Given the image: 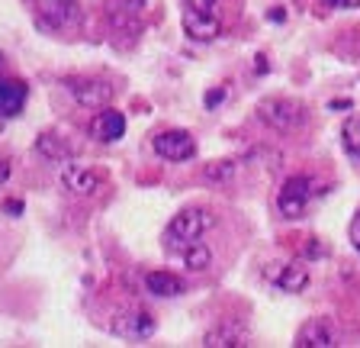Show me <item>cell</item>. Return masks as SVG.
<instances>
[{
  "mask_svg": "<svg viewBox=\"0 0 360 348\" xmlns=\"http://www.w3.org/2000/svg\"><path fill=\"white\" fill-rule=\"evenodd\" d=\"M325 184L315 181L312 174H292V178H286L283 187H280V197H277V210L283 220H302L309 210V204H312L319 194H325Z\"/></svg>",
  "mask_w": 360,
  "mask_h": 348,
  "instance_id": "6da1fadb",
  "label": "cell"
},
{
  "mask_svg": "<svg viewBox=\"0 0 360 348\" xmlns=\"http://www.w3.org/2000/svg\"><path fill=\"white\" fill-rule=\"evenodd\" d=\"M212 226H216V216L210 210H200V206L180 210L165 229V245L167 249H184L190 242H200Z\"/></svg>",
  "mask_w": 360,
  "mask_h": 348,
  "instance_id": "7a4b0ae2",
  "label": "cell"
},
{
  "mask_svg": "<svg viewBox=\"0 0 360 348\" xmlns=\"http://www.w3.org/2000/svg\"><path fill=\"white\" fill-rule=\"evenodd\" d=\"M257 116H261V123H267L270 129L290 132V129H300L309 113H306V106L296 104V100L274 97V100H264V104L257 106Z\"/></svg>",
  "mask_w": 360,
  "mask_h": 348,
  "instance_id": "3957f363",
  "label": "cell"
},
{
  "mask_svg": "<svg viewBox=\"0 0 360 348\" xmlns=\"http://www.w3.org/2000/svg\"><path fill=\"white\" fill-rule=\"evenodd\" d=\"M65 91L77 100L81 106H90V110H103L110 106L112 100V84L100 81V77H68L65 81Z\"/></svg>",
  "mask_w": 360,
  "mask_h": 348,
  "instance_id": "277c9868",
  "label": "cell"
},
{
  "mask_svg": "<svg viewBox=\"0 0 360 348\" xmlns=\"http://www.w3.org/2000/svg\"><path fill=\"white\" fill-rule=\"evenodd\" d=\"M151 145L165 161H177V165L196 155V139L190 132H184V129H165V132H158Z\"/></svg>",
  "mask_w": 360,
  "mask_h": 348,
  "instance_id": "5b68a950",
  "label": "cell"
},
{
  "mask_svg": "<svg viewBox=\"0 0 360 348\" xmlns=\"http://www.w3.org/2000/svg\"><path fill=\"white\" fill-rule=\"evenodd\" d=\"M158 329V319L151 316L148 310H132V313H120L112 319V333L120 339H129V342H142V339H151Z\"/></svg>",
  "mask_w": 360,
  "mask_h": 348,
  "instance_id": "8992f818",
  "label": "cell"
},
{
  "mask_svg": "<svg viewBox=\"0 0 360 348\" xmlns=\"http://www.w3.org/2000/svg\"><path fill=\"white\" fill-rule=\"evenodd\" d=\"M267 280L283 294H300V290L309 287V268L300 265V261H290V265H274L267 268Z\"/></svg>",
  "mask_w": 360,
  "mask_h": 348,
  "instance_id": "52a82bcc",
  "label": "cell"
},
{
  "mask_svg": "<svg viewBox=\"0 0 360 348\" xmlns=\"http://www.w3.org/2000/svg\"><path fill=\"white\" fill-rule=\"evenodd\" d=\"M61 187H65L71 197H94V194L103 187V181H100V174L90 171V168L68 165L65 171H61Z\"/></svg>",
  "mask_w": 360,
  "mask_h": 348,
  "instance_id": "ba28073f",
  "label": "cell"
},
{
  "mask_svg": "<svg viewBox=\"0 0 360 348\" xmlns=\"http://www.w3.org/2000/svg\"><path fill=\"white\" fill-rule=\"evenodd\" d=\"M341 335H338V325L331 319H309L306 325L296 335V345L300 348H335L341 345Z\"/></svg>",
  "mask_w": 360,
  "mask_h": 348,
  "instance_id": "9c48e42d",
  "label": "cell"
},
{
  "mask_svg": "<svg viewBox=\"0 0 360 348\" xmlns=\"http://www.w3.org/2000/svg\"><path fill=\"white\" fill-rule=\"evenodd\" d=\"M90 136L97 139V142H116V139L126 136V116L120 110H97V116L90 120Z\"/></svg>",
  "mask_w": 360,
  "mask_h": 348,
  "instance_id": "30bf717a",
  "label": "cell"
},
{
  "mask_svg": "<svg viewBox=\"0 0 360 348\" xmlns=\"http://www.w3.org/2000/svg\"><path fill=\"white\" fill-rule=\"evenodd\" d=\"M202 345L206 348H245V345H251V335L238 323H219L202 335Z\"/></svg>",
  "mask_w": 360,
  "mask_h": 348,
  "instance_id": "8fae6325",
  "label": "cell"
},
{
  "mask_svg": "<svg viewBox=\"0 0 360 348\" xmlns=\"http://www.w3.org/2000/svg\"><path fill=\"white\" fill-rule=\"evenodd\" d=\"M30 97V87L16 77H0V116H20Z\"/></svg>",
  "mask_w": 360,
  "mask_h": 348,
  "instance_id": "7c38bea8",
  "label": "cell"
},
{
  "mask_svg": "<svg viewBox=\"0 0 360 348\" xmlns=\"http://www.w3.org/2000/svg\"><path fill=\"white\" fill-rule=\"evenodd\" d=\"M184 32L193 42H212L222 32V23H219L216 13H187L184 10Z\"/></svg>",
  "mask_w": 360,
  "mask_h": 348,
  "instance_id": "4fadbf2b",
  "label": "cell"
},
{
  "mask_svg": "<svg viewBox=\"0 0 360 348\" xmlns=\"http://www.w3.org/2000/svg\"><path fill=\"white\" fill-rule=\"evenodd\" d=\"M145 290L151 297H158V300H171V297L184 294V280L171 271H151L145 274Z\"/></svg>",
  "mask_w": 360,
  "mask_h": 348,
  "instance_id": "5bb4252c",
  "label": "cell"
},
{
  "mask_svg": "<svg viewBox=\"0 0 360 348\" xmlns=\"http://www.w3.org/2000/svg\"><path fill=\"white\" fill-rule=\"evenodd\" d=\"M177 251H180V265L187 268L190 274H200V271H210L212 268V249L206 242H190Z\"/></svg>",
  "mask_w": 360,
  "mask_h": 348,
  "instance_id": "9a60e30c",
  "label": "cell"
},
{
  "mask_svg": "<svg viewBox=\"0 0 360 348\" xmlns=\"http://www.w3.org/2000/svg\"><path fill=\"white\" fill-rule=\"evenodd\" d=\"M36 151L42 155L45 161H55V165L71 159V149L61 142V136H52V132H45V136L36 139Z\"/></svg>",
  "mask_w": 360,
  "mask_h": 348,
  "instance_id": "2e32d148",
  "label": "cell"
},
{
  "mask_svg": "<svg viewBox=\"0 0 360 348\" xmlns=\"http://www.w3.org/2000/svg\"><path fill=\"white\" fill-rule=\"evenodd\" d=\"M341 145L351 159L360 161V116H347L345 126H341Z\"/></svg>",
  "mask_w": 360,
  "mask_h": 348,
  "instance_id": "e0dca14e",
  "label": "cell"
},
{
  "mask_svg": "<svg viewBox=\"0 0 360 348\" xmlns=\"http://www.w3.org/2000/svg\"><path fill=\"white\" fill-rule=\"evenodd\" d=\"M235 171H238V165L229 159H219V161H210L206 165V181L210 184H229L235 178Z\"/></svg>",
  "mask_w": 360,
  "mask_h": 348,
  "instance_id": "ac0fdd59",
  "label": "cell"
},
{
  "mask_svg": "<svg viewBox=\"0 0 360 348\" xmlns=\"http://www.w3.org/2000/svg\"><path fill=\"white\" fill-rule=\"evenodd\" d=\"M187 13H216V4L219 0H180Z\"/></svg>",
  "mask_w": 360,
  "mask_h": 348,
  "instance_id": "d6986e66",
  "label": "cell"
},
{
  "mask_svg": "<svg viewBox=\"0 0 360 348\" xmlns=\"http://www.w3.org/2000/svg\"><path fill=\"white\" fill-rule=\"evenodd\" d=\"M322 4L331 10H357L360 7V0H322Z\"/></svg>",
  "mask_w": 360,
  "mask_h": 348,
  "instance_id": "ffe728a7",
  "label": "cell"
},
{
  "mask_svg": "<svg viewBox=\"0 0 360 348\" xmlns=\"http://www.w3.org/2000/svg\"><path fill=\"white\" fill-rule=\"evenodd\" d=\"M351 242H354V249H360V213L354 216V223H351Z\"/></svg>",
  "mask_w": 360,
  "mask_h": 348,
  "instance_id": "44dd1931",
  "label": "cell"
},
{
  "mask_svg": "<svg viewBox=\"0 0 360 348\" xmlns=\"http://www.w3.org/2000/svg\"><path fill=\"white\" fill-rule=\"evenodd\" d=\"M10 181V161L0 155V184H7Z\"/></svg>",
  "mask_w": 360,
  "mask_h": 348,
  "instance_id": "7402d4cb",
  "label": "cell"
},
{
  "mask_svg": "<svg viewBox=\"0 0 360 348\" xmlns=\"http://www.w3.org/2000/svg\"><path fill=\"white\" fill-rule=\"evenodd\" d=\"M7 210H10V213H13V216H20L22 204H20V200H10V204H7Z\"/></svg>",
  "mask_w": 360,
  "mask_h": 348,
  "instance_id": "603a6c76",
  "label": "cell"
},
{
  "mask_svg": "<svg viewBox=\"0 0 360 348\" xmlns=\"http://www.w3.org/2000/svg\"><path fill=\"white\" fill-rule=\"evenodd\" d=\"M357 251H360V249H357Z\"/></svg>",
  "mask_w": 360,
  "mask_h": 348,
  "instance_id": "cb8c5ba5",
  "label": "cell"
}]
</instances>
